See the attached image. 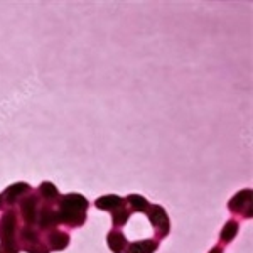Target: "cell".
I'll list each match as a JSON object with an SVG mask.
<instances>
[{
  "mask_svg": "<svg viewBox=\"0 0 253 253\" xmlns=\"http://www.w3.org/2000/svg\"><path fill=\"white\" fill-rule=\"evenodd\" d=\"M36 224L39 226L41 231H51L56 230V226L59 224L58 219V213L51 205H44L41 210H38V219H36Z\"/></svg>",
  "mask_w": 253,
  "mask_h": 253,
  "instance_id": "cell-7",
  "label": "cell"
},
{
  "mask_svg": "<svg viewBox=\"0 0 253 253\" xmlns=\"http://www.w3.org/2000/svg\"><path fill=\"white\" fill-rule=\"evenodd\" d=\"M19 242L20 247L19 250H24L27 253H49L51 250L47 248V245L41 240L39 231L34 230V226H24L19 231Z\"/></svg>",
  "mask_w": 253,
  "mask_h": 253,
  "instance_id": "cell-3",
  "label": "cell"
},
{
  "mask_svg": "<svg viewBox=\"0 0 253 253\" xmlns=\"http://www.w3.org/2000/svg\"><path fill=\"white\" fill-rule=\"evenodd\" d=\"M0 253H3V252H2V250H0Z\"/></svg>",
  "mask_w": 253,
  "mask_h": 253,
  "instance_id": "cell-19",
  "label": "cell"
},
{
  "mask_svg": "<svg viewBox=\"0 0 253 253\" xmlns=\"http://www.w3.org/2000/svg\"><path fill=\"white\" fill-rule=\"evenodd\" d=\"M125 205V199L120 198L117 194H108V196H101L95 201V206L98 210H103V211H113L117 208L124 206Z\"/></svg>",
  "mask_w": 253,
  "mask_h": 253,
  "instance_id": "cell-10",
  "label": "cell"
},
{
  "mask_svg": "<svg viewBox=\"0 0 253 253\" xmlns=\"http://www.w3.org/2000/svg\"><path fill=\"white\" fill-rule=\"evenodd\" d=\"M125 203L130 206V211H137V213H147L150 208V203L147 201L144 196H138V194H130L125 199Z\"/></svg>",
  "mask_w": 253,
  "mask_h": 253,
  "instance_id": "cell-14",
  "label": "cell"
},
{
  "mask_svg": "<svg viewBox=\"0 0 253 253\" xmlns=\"http://www.w3.org/2000/svg\"><path fill=\"white\" fill-rule=\"evenodd\" d=\"M159 248L157 240H140V242L128 243L125 253H154Z\"/></svg>",
  "mask_w": 253,
  "mask_h": 253,
  "instance_id": "cell-11",
  "label": "cell"
},
{
  "mask_svg": "<svg viewBox=\"0 0 253 253\" xmlns=\"http://www.w3.org/2000/svg\"><path fill=\"white\" fill-rule=\"evenodd\" d=\"M210 253H223V248L221 247H214V248H211Z\"/></svg>",
  "mask_w": 253,
  "mask_h": 253,
  "instance_id": "cell-17",
  "label": "cell"
},
{
  "mask_svg": "<svg viewBox=\"0 0 253 253\" xmlns=\"http://www.w3.org/2000/svg\"><path fill=\"white\" fill-rule=\"evenodd\" d=\"M130 214H132V211H130L128 208H125V205H124V206H120V208H117V210L112 211V221L117 228H120V226H124V224L128 223Z\"/></svg>",
  "mask_w": 253,
  "mask_h": 253,
  "instance_id": "cell-16",
  "label": "cell"
},
{
  "mask_svg": "<svg viewBox=\"0 0 253 253\" xmlns=\"http://www.w3.org/2000/svg\"><path fill=\"white\" fill-rule=\"evenodd\" d=\"M88 199L81 194H64L59 198L58 206V219L61 224L69 228H80L86 221V211H88Z\"/></svg>",
  "mask_w": 253,
  "mask_h": 253,
  "instance_id": "cell-1",
  "label": "cell"
},
{
  "mask_svg": "<svg viewBox=\"0 0 253 253\" xmlns=\"http://www.w3.org/2000/svg\"><path fill=\"white\" fill-rule=\"evenodd\" d=\"M252 198H253L252 189L240 191V193H236L233 198L230 199V203H228V210L235 214H242L245 219H250L252 214H253Z\"/></svg>",
  "mask_w": 253,
  "mask_h": 253,
  "instance_id": "cell-5",
  "label": "cell"
},
{
  "mask_svg": "<svg viewBox=\"0 0 253 253\" xmlns=\"http://www.w3.org/2000/svg\"><path fill=\"white\" fill-rule=\"evenodd\" d=\"M238 230H240L238 223H236L235 219H230V221H228V223L223 226L221 233H219V240H221L223 243H230V242H233L235 236L238 235Z\"/></svg>",
  "mask_w": 253,
  "mask_h": 253,
  "instance_id": "cell-15",
  "label": "cell"
},
{
  "mask_svg": "<svg viewBox=\"0 0 253 253\" xmlns=\"http://www.w3.org/2000/svg\"><path fill=\"white\" fill-rule=\"evenodd\" d=\"M38 205H39V196L29 193L24 196L19 203L20 208V218L24 219L26 226H34L36 219H38Z\"/></svg>",
  "mask_w": 253,
  "mask_h": 253,
  "instance_id": "cell-6",
  "label": "cell"
},
{
  "mask_svg": "<svg viewBox=\"0 0 253 253\" xmlns=\"http://www.w3.org/2000/svg\"><path fill=\"white\" fill-rule=\"evenodd\" d=\"M38 196H41L46 203H54L59 199V191L52 182H42L38 187Z\"/></svg>",
  "mask_w": 253,
  "mask_h": 253,
  "instance_id": "cell-13",
  "label": "cell"
},
{
  "mask_svg": "<svg viewBox=\"0 0 253 253\" xmlns=\"http://www.w3.org/2000/svg\"><path fill=\"white\" fill-rule=\"evenodd\" d=\"M17 228V211L10 208L0 219V250L3 253H19Z\"/></svg>",
  "mask_w": 253,
  "mask_h": 253,
  "instance_id": "cell-2",
  "label": "cell"
},
{
  "mask_svg": "<svg viewBox=\"0 0 253 253\" xmlns=\"http://www.w3.org/2000/svg\"><path fill=\"white\" fill-rule=\"evenodd\" d=\"M69 235L61 230H51L47 233V248L54 252H63L69 245Z\"/></svg>",
  "mask_w": 253,
  "mask_h": 253,
  "instance_id": "cell-9",
  "label": "cell"
},
{
  "mask_svg": "<svg viewBox=\"0 0 253 253\" xmlns=\"http://www.w3.org/2000/svg\"><path fill=\"white\" fill-rule=\"evenodd\" d=\"M31 191H32L31 186L26 184V182H15V184L7 187V189L3 191L0 196H2V199H3L5 205L14 206V205H17V203H20V199H22L24 196L29 194Z\"/></svg>",
  "mask_w": 253,
  "mask_h": 253,
  "instance_id": "cell-8",
  "label": "cell"
},
{
  "mask_svg": "<svg viewBox=\"0 0 253 253\" xmlns=\"http://www.w3.org/2000/svg\"><path fill=\"white\" fill-rule=\"evenodd\" d=\"M2 206H3V199H2V196H0V210H2Z\"/></svg>",
  "mask_w": 253,
  "mask_h": 253,
  "instance_id": "cell-18",
  "label": "cell"
},
{
  "mask_svg": "<svg viewBox=\"0 0 253 253\" xmlns=\"http://www.w3.org/2000/svg\"><path fill=\"white\" fill-rule=\"evenodd\" d=\"M107 242H108V247L110 250H112L113 253H124L126 245H128V242H126L125 235L122 233V231L118 230H112L107 236Z\"/></svg>",
  "mask_w": 253,
  "mask_h": 253,
  "instance_id": "cell-12",
  "label": "cell"
},
{
  "mask_svg": "<svg viewBox=\"0 0 253 253\" xmlns=\"http://www.w3.org/2000/svg\"><path fill=\"white\" fill-rule=\"evenodd\" d=\"M147 216H149V221L152 223V226L156 228L157 240L166 238L170 231V223H169V216H167L164 208L159 205H150L149 211H147Z\"/></svg>",
  "mask_w": 253,
  "mask_h": 253,
  "instance_id": "cell-4",
  "label": "cell"
}]
</instances>
